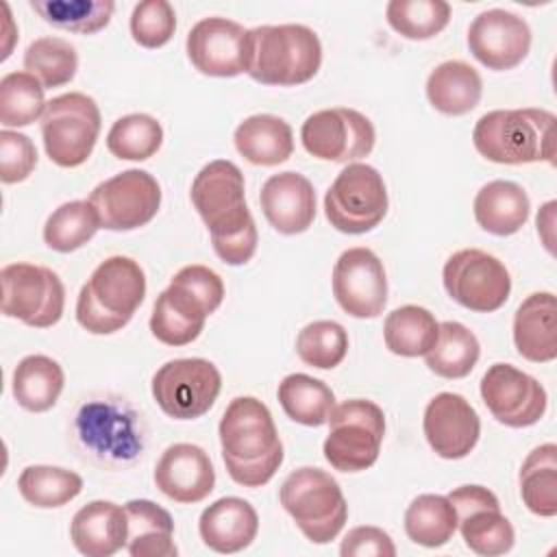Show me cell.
Instances as JSON below:
<instances>
[{
	"instance_id": "cell-44",
	"label": "cell",
	"mask_w": 557,
	"mask_h": 557,
	"mask_svg": "<svg viewBox=\"0 0 557 557\" xmlns=\"http://www.w3.org/2000/svg\"><path fill=\"white\" fill-rule=\"evenodd\" d=\"M44 85L28 72H9L0 81L2 126H28L46 111Z\"/></svg>"
},
{
	"instance_id": "cell-25",
	"label": "cell",
	"mask_w": 557,
	"mask_h": 557,
	"mask_svg": "<svg viewBox=\"0 0 557 557\" xmlns=\"http://www.w3.org/2000/svg\"><path fill=\"white\" fill-rule=\"evenodd\" d=\"M259 531L255 507L239 496H224L211 503L198 520V533L205 546L215 553H239L252 544Z\"/></svg>"
},
{
	"instance_id": "cell-1",
	"label": "cell",
	"mask_w": 557,
	"mask_h": 557,
	"mask_svg": "<svg viewBox=\"0 0 557 557\" xmlns=\"http://www.w3.org/2000/svg\"><path fill=\"white\" fill-rule=\"evenodd\" d=\"M191 202L211 233L215 255L244 265L257 252V226L246 205L244 174L228 159L209 161L191 181Z\"/></svg>"
},
{
	"instance_id": "cell-22",
	"label": "cell",
	"mask_w": 557,
	"mask_h": 557,
	"mask_svg": "<svg viewBox=\"0 0 557 557\" xmlns=\"http://www.w3.org/2000/svg\"><path fill=\"white\" fill-rule=\"evenodd\" d=\"M154 485L174 503H200L215 485V470L209 455L196 444H172L154 466Z\"/></svg>"
},
{
	"instance_id": "cell-35",
	"label": "cell",
	"mask_w": 557,
	"mask_h": 557,
	"mask_svg": "<svg viewBox=\"0 0 557 557\" xmlns=\"http://www.w3.org/2000/svg\"><path fill=\"white\" fill-rule=\"evenodd\" d=\"M520 496L527 509L542 518L557 513V446L553 442L533 448L520 468Z\"/></svg>"
},
{
	"instance_id": "cell-47",
	"label": "cell",
	"mask_w": 557,
	"mask_h": 557,
	"mask_svg": "<svg viewBox=\"0 0 557 557\" xmlns=\"http://www.w3.org/2000/svg\"><path fill=\"white\" fill-rule=\"evenodd\" d=\"M35 165V144L26 135L4 128L0 133V181L7 185L22 183L33 174Z\"/></svg>"
},
{
	"instance_id": "cell-31",
	"label": "cell",
	"mask_w": 557,
	"mask_h": 557,
	"mask_svg": "<svg viewBox=\"0 0 557 557\" xmlns=\"http://www.w3.org/2000/svg\"><path fill=\"white\" fill-rule=\"evenodd\" d=\"M63 383V368L52 357L28 355L15 366L13 398L22 409L41 413L57 405Z\"/></svg>"
},
{
	"instance_id": "cell-43",
	"label": "cell",
	"mask_w": 557,
	"mask_h": 557,
	"mask_svg": "<svg viewBox=\"0 0 557 557\" xmlns=\"http://www.w3.org/2000/svg\"><path fill=\"white\" fill-rule=\"evenodd\" d=\"M387 24L407 39H431L450 22V4L444 0H392L385 9Z\"/></svg>"
},
{
	"instance_id": "cell-10",
	"label": "cell",
	"mask_w": 557,
	"mask_h": 557,
	"mask_svg": "<svg viewBox=\"0 0 557 557\" xmlns=\"http://www.w3.org/2000/svg\"><path fill=\"white\" fill-rule=\"evenodd\" d=\"M389 207L387 187L376 168L348 163L324 194V215L346 235H363L381 224Z\"/></svg>"
},
{
	"instance_id": "cell-18",
	"label": "cell",
	"mask_w": 557,
	"mask_h": 557,
	"mask_svg": "<svg viewBox=\"0 0 557 557\" xmlns=\"http://www.w3.org/2000/svg\"><path fill=\"white\" fill-rule=\"evenodd\" d=\"M333 296L352 318H376L387 305L383 261L366 246L344 250L333 265Z\"/></svg>"
},
{
	"instance_id": "cell-49",
	"label": "cell",
	"mask_w": 557,
	"mask_h": 557,
	"mask_svg": "<svg viewBox=\"0 0 557 557\" xmlns=\"http://www.w3.org/2000/svg\"><path fill=\"white\" fill-rule=\"evenodd\" d=\"M555 207L557 202L555 200H548L540 213H537V233L546 246L548 252H553V224H555Z\"/></svg>"
},
{
	"instance_id": "cell-2",
	"label": "cell",
	"mask_w": 557,
	"mask_h": 557,
	"mask_svg": "<svg viewBox=\"0 0 557 557\" xmlns=\"http://www.w3.org/2000/svg\"><path fill=\"white\" fill-rule=\"evenodd\" d=\"M228 476L244 487L265 485L283 463V444L270 409L255 396L228 403L218 426Z\"/></svg>"
},
{
	"instance_id": "cell-16",
	"label": "cell",
	"mask_w": 557,
	"mask_h": 557,
	"mask_svg": "<svg viewBox=\"0 0 557 557\" xmlns=\"http://www.w3.org/2000/svg\"><path fill=\"white\" fill-rule=\"evenodd\" d=\"M448 500L457 513V529L472 553L496 557L511 550L516 533L492 490L483 485H461L448 494Z\"/></svg>"
},
{
	"instance_id": "cell-39",
	"label": "cell",
	"mask_w": 557,
	"mask_h": 557,
	"mask_svg": "<svg viewBox=\"0 0 557 557\" xmlns=\"http://www.w3.org/2000/svg\"><path fill=\"white\" fill-rule=\"evenodd\" d=\"M30 9L61 30L94 35L102 30L115 11L111 0H30Z\"/></svg>"
},
{
	"instance_id": "cell-46",
	"label": "cell",
	"mask_w": 557,
	"mask_h": 557,
	"mask_svg": "<svg viewBox=\"0 0 557 557\" xmlns=\"http://www.w3.org/2000/svg\"><path fill=\"white\" fill-rule=\"evenodd\" d=\"M176 30V13L168 0H144L131 13V35L141 48L165 46Z\"/></svg>"
},
{
	"instance_id": "cell-4",
	"label": "cell",
	"mask_w": 557,
	"mask_h": 557,
	"mask_svg": "<svg viewBox=\"0 0 557 557\" xmlns=\"http://www.w3.org/2000/svg\"><path fill=\"white\" fill-rule=\"evenodd\" d=\"M555 113L546 109H494L472 128L476 152L503 165L546 161L555 163Z\"/></svg>"
},
{
	"instance_id": "cell-9",
	"label": "cell",
	"mask_w": 557,
	"mask_h": 557,
	"mask_svg": "<svg viewBox=\"0 0 557 557\" xmlns=\"http://www.w3.org/2000/svg\"><path fill=\"white\" fill-rule=\"evenodd\" d=\"M100 124V109L91 96L81 91L54 96L41 115V139L48 159L59 168L83 165L94 152Z\"/></svg>"
},
{
	"instance_id": "cell-11",
	"label": "cell",
	"mask_w": 557,
	"mask_h": 557,
	"mask_svg": "<svg viewBox=\"0 0 557 557\" xmlns=\"http://www.w3.org/2000/svg\"><path fill=\"white\" fill-rule=\"evenodd\" d=\"M2 313L35 329L57 324L65 307V287L57 272L26 261L9 263L0 272Z\"/></svg>"
},
{
	"instance_id": "cell-45",
	"label": "cell",
	"mask_w": 557,
	"mask_h": 557,
	"mask_svg": "<svg viewBox=\"0 0 557 557\" xmlns=\"http://www.w3.org/2000/svg\"><path fill=\"white\" fill-rule=\"evenodd\" d=\"M296 352L311 368L333 370L348 352V333L333 320L309 322L296 337Z\"/></svg>"
},
{
	"instance_id": "cell-19",
	"label": "cell",
	"mask_w": 557,
	"mask_h": 557,
	"mask_svg": "<svg viewBox=\"0 0 557 557\" xmlns=\"http://www.w3.org/2000/svg\"><path fill=\"white\" fill-rule=\"evenodd\" d=\"M187 57L205 76L231 78L248 67V30L226 17H205L187 33Z\"/></svg>"
},
{
	"instance_id": "cell-12",
	"label": "cell",
	"mask_w": 557,
	"mask_h": 557,
	"mask_svg": "<svg viewBox=\"0 0 557 557\" xmlns=\"http://www.w3.org/2000/svg\"><path fill=\"white\" fill-rule=\"evenodd\" d=\"M222 389L220 370L200 357L172 359L152 376V398L174 420H196L218 400Z\"/></svg>"
},
{
	"instance_id": "cell-32",
	"label": "cell",
	"mask_w": 557,
	"mask_h": 557,
	"mask_svg": "<svg viewBox=\"0 0 557 557\" xmlns=\"http://www.w3.org/2000/svg\"><path fill=\"white\" fill-rule=\"evenodd\" d=\"M78 431L85 444L102 455L107 453L117 459L133 457L137 448H141V442H137V433L133 431L131 422L124 420V413L111 405H85L78 413Z\"/></svg>"
},
{
	"instance_id": "cell-28",
	"label": "cell",
	"mask_w": 557,
	"mask_h": 557,
	"mask_svg": "<svg viewBox=\"0 0 557 557\" xmlns=\"http://www.w3.org/2000/svg\"><path fill=\"white\" fill-rule=\"evenodd\" d=\"M233 141L246 161L263 168L278 165L294 152L292 126L272 113H257L239 122Z\"/></svg>"
},
{
	"instance_id": "cell-42",
	"label": "cell",
	"mask_w": 557,
	"mask_h": 557,
	"mask_svg": "<svg viewBox=\"0 0 557 557\" xmlns=\"http://www.w3.org/2000/svg\"><path fill=\"white\" fill-rule=\"evenodd\" d=\"M163 144V128L148 113H128L113 122L107 133V148L124 161H146Z\"/></svg>"
},
{
	"instance_id": "cell-40",
	"label": "cell",
	"mask_w": 557,
	"mask_h": 557,
	"mask_svg": "<svg viewBox=\"0 0 557 557\" xmlns=\"http://www.w3.org/2000/svg\"><path fill=\"white\" fill-rule=\"evenodd\" d=\"M100 228V218L89 200H70L54 209L44 224V242L57 252L85 246Z\"/></svg>"
},
{
	"instance_id": "cell-36",
	"label": "cell",
	"mask_w": 557,
	"mask_h": 557,
	"mask_svg": "<svg viewBox=\"0 0 557 557\" xmlns=\"http://www.w3.org/2000/svg\"><path fill=\"white\" fill-rule=\"evenodd\" d=\"M481 355L476 335L461 322L446 320L440 324L433 348L424 355L431 372L442 379H463L472 372Z\"/></svg>"
},
{
	"instance_id": "cell-26",
	"label": "cell",
	"mask_w": 557,
	"mask_h": 557,
	"mask_svg": "<svg viewBox=\"0 0 557 557\" xmlns=\"http://www.w3.org/2000/svg\"><path fill=\"white\" fill-rule=\"evenodd\" d=\"M513 344L520 357L546 363L557 357V300L553 292L527 296L513 315Z\"/></svg>"
},
{
	"instance_id": "cell-38",
	"label": "cell",
	"mask_w": 557,
	"mask_h": 557,
	"mask_svg": "<svg viewBox=\"0 0 557 557\" xmlns=\"http://www.w3.org/2000/svg\"><path fill=\"white\" fill-rule=\"evenodd\" d=\"M17 490L33 507L54 509L81 494L83 479L74 470L59 466H28L17 476Z\"/></svg>"
},
{
	"instance_id": "cell-14",
	"label": "cell",
	"mask_w": 557,
	"mask_h": 557,
	"mask_svg": "<svg viewBox=\"0 0 557 557\" xmlns=\"http://www.w3.org/2000/svg\"><path fill=\"white\" fill-rule=\"evenodd\" d=\"M87 200L100 218V228L135 231L157 215L161 187L150 172L131 168L96 185Z\"/></svg>"
},
{
	"instance_id": "cell-33",
	"label": "cell",
	"mask_w": 557,
	"mask_h": 557,
	"mask_svg": "<svg viewBox=\"0 0 557 557\" xmlns=\"http://www.w3.org/2000/svg\"><path fill=\"white\" fill-rule=\"evenodd\" d=\"M276 396H278V403H281L285 416L305 426L326 424V420L335 407L333 389L324 381L313 379L302 372L287 374L278 383Z\"/></svg>"
},
{
	"instance_id": "cell-7",
	"label": "cell",
	"mask_w": 557,
	"mask_h": 557,
	"mask_svg": "<svg viewBox=\"0 0 557 557\" xmlns=\"http://www.w3.org/2000/svg\"><path fill=\"white\" fill-rule=\"evenodd\" d=\"M278 500L313 544L335 540L348 518V505L339 483L320 468L305 466L287 474L278 490Z\"/></svg>"
},
{
	"instance_id": "cell-20",
	"label": "cell",
	"mask_w": 557,
	"mask_h": 557,
	"mask_svg": "<svg viewBox=\"0 0 557 557\" xmlns=\"http://www.w3.org/2000/svg\"><path fill=\"white\" fill-rule=\"evenodd\" d=\"M468 48L472 57L490 70H513L531 50V28L524 17L511 11L487 9L472 20Z\"/></svg>"
},
{
	"instance_id": "cell-17",
	"label": "cell",
	"mask_w": 557,
	"mask_h": 557,
	"mask_svg": "<svg viewBox=\"0 0 557 557\" xmlns=\"http://www.w3.org/2000/svg\"><path fill=\"white\" fill-rule=\"evenodd\" d=\"M481 398L505 426L524 429L546 413V389L531 374L511 363H492L481 379Z\"/></svg>"
},
{
	"instance_id": "cell-6",
	"label": "cell",
	"mask_w": 557,
	"mask_h": 557,
	"mask_svg": "<svg viewBox=\"0 0 557 557\" xmlns=\"http://www.w3.org/2000/svg\"><path fill=\"white\" fill-rule=\"evenodd\" d=\"M146 296L141 265L124 255L104 259L81 287L76 320L94 335H111L126 326Z\"/></svg>"
},
{
	"instance_id": "cell-13",
	"label": "cell",
	"mask_w": 557,
	"mask_h": 557,
	"mask_svg": "<svg viewBox=\"0 0 557 557\" xmlns=\"http://www.w3.org/2000/svg\"><path fill=\"white\" fill-rule=\"evenodd\" d=\"M448 296L476 313L500 309L511 294V276L500 259L479 248L453 252L442 270Z\"/></svg>"
},
{
	"instance_id": "cell-5",
	"label": "cell",
	"mask_w": 557,
	"mask_h": 557,
	"mask_svg": "<svg viewBox=\"0 0 557 557\" xmlns=\"http://www.w3.org/2000/svg\"><path fill=\"white\" fill-rule=\"evenodd\" d=\"M320 65L322 44L305 24H265L248 30L246 74L261 85H302L318 74Z\"/></svg>"
},
{
	"instance_id": "cell-15",
	"label": "cell",
	"mask_w": 557,
	"mask_h": 557,
	"mask_svg": "<svg viewBox=\"0 0 557 557\" xmlns=\"http://www.w3.org/2000/svg\"><path fill=\"white\" fill-rule=\"evenodd\" d=\"M305 150L322 161L357 163L374 148L372 122L357 109L335 107L311 113L300 128Z\"/></svg>"
},
{
	"instance_id": "cell-24",
	"label": "cell",
	"mask_w": 557,
	"mask_h": 557,
	"mask_svg": "<svg viewBox=\"0 0 557 557\" xmlns=\"http://www.w3.org/2000/svg\"><path fill=\"white\" fill-rule=\"evenodd\" d=\"M70 540L81 555L111 557L126 546V509L111 500H91L81 507L70 524Z\"/></svg>"
},
{
	"instance_id": "cell-37",
	"label": "cell",
	"mask_w": 557,
	"mask_h": 557,
	"mask_svg": "<svg viewBox=\"0 0 557 557\" xmlns=\"http://www.w3.org/2000/svg\"><path fill=\"white\" fill-rule=\"evenodd\" d=\"M457 531V513L448 496L420 494L405 511V533L411 542L440 548L453 540Z\"/></svg>"
},
{
	"instance_id": "cell-30",
	"label": "cell",
	"mask_w": 557,
	"mask_h": 557,
	"mask_svg": "<svg viewBox=\"0 0 557 557\" xmlns=\"http://www.w3.org/2000/svg\"><path fill=\"white\" fill-rule=\"evenodd\" d=\"M128 516L126 550L131 557H176L174 520L157 503L137 498L124 505Z\"/></svg>"
},
{
	"instance_id": "cell-8",
	"label": "cell",
	"mask_w": 557,
	"mask_h": 557,
	"mask_svg": "<svg viewBox=\"0 0 557 557\" xmlns=\"http://www.w3.org/2000/svg\"><path fill=\"white\" fill-rule=\"evenodd\" d=\"M324 459L339 472H361L374 466L385 435L383 409L366 398L344 400L329 416Z\"/></svg>"
},
{
	"instance_id": "cell-3",
	"label": "cell",
	"mask_w": 557,
	"mask_h": 557,
	"mask_svg": "<svg viewBox=\"0 0 557 557\" xmlns=\"http://www.w3.org/2000/svg\"><path fill=\"white\" fill-rule=\"evenodd\" d=\"M224 300V283L207 265L181 268L172 283L157 296L150 331L165 346H185L198 339L205 322Z\"/></svg>"
},
{
	"instance_id": "cell-29",
	"label": "cell",
	"mask_w": 557,
	"mask_h": 557,
	"mask_svg": "<svg viewBox=\"0 0 557 557\" xmlns=\"http://www.w3.org/2000/svg\"><path fill=\"white\" fill-rule=\"evenodd\" d=\"M483 94L479 72L466 61H444L431 70L426 78V98L431 107L444 115L470 113Z\"/></svg>"
},
{
	"instance_id": "cell-34",
	"label": "cell",
	"mask_w": 557,
	"mask_h": 557,
	"mask_svg": "<svg viewBox=\"0 0 557 557\" xmlns=\"http://www.w3.org/2000/svg\"><path fill=\"white\" fill-rule=\"evenodd\" d=\"M440 322L418 305H403L387 313L383 322V339L389 352L398 357L426 355L437 339Z\"/></svg>"
},
{
	"instance_id": "cell-41",
	"label": "cell",
	"mask_w": 557,
	"mask_h": 557,
	"mask_svg": "<svg viewBox=\"0 0 557 557\" xmlns=\"http://www.w3.org/2000/svg\"><path fill=\"white\" fill-rule=\"evenodd\" d=\"M78 70L76 48L61 37H39L24 52V72L35 76L44 89L67 85Z\"/></svg>"
},
{
	"instance_id": "cell-27",
	"label": "cell",
	"mask_w": 557,
	"mask_h": 557,
	"mask_svg": "<svg viewBox=\"0 0 557 557\" xmlns=\"http://www.w3.org/2000/svg\"><path fill=\"white\" fill-rule=\"evenodd\" d=\"M474 220L476 224L496 237H507L518 233L531 211L529 196L522 185L513 181H490L474 196Z\"/></svg>"
},
{
	"instance_id": "cell-21",
	"label": "cell",
	"mask_w": 557,
	"mask_h": 557,
	"mask_svg": "<svg viewBox=\"0 0 557 557\" xmlns=\"http://www.w3.org/2000/svg\"><path fill=\"white\" fill-rule=\"evenodd\" d=\"M422 429L435 455L442 459H463L479 442L481 420L461 394L440 392L424 409Z\"/></svg>"
},
{
	"instance_id": "cell-48",
	"label": "cell",
	"mask_w": 557,
	"mask_h": 557,
	"mask_svg": "<svg viewBox=\"0 0 557 557\" xmlns=\"http://www.w3.org/2000/svg\"><path fill=\"white\" fill-rule=\"evenodd\" d=\"M339 553L344 557H394L396 546L379 527H355L342 540Z\"/></svg>"
},
{
	"instance_id": "cell-23",
	"label": "cell",
	"mask_w": 557,
	"mask_h": 557,
	"mask_svg": "<svg viewBox=\"0 0 557 557\" xmlns=\"http://www.w3.org/2000/svg\"><path fill=\"white\" fill-rule=\"evenodd\" d=\"M259 205L274 231L281 235L305 233L315 218V191L298 172L272 174L259 194Z\"/></svg>"
}]
</instances>
